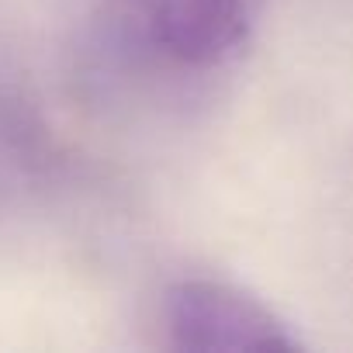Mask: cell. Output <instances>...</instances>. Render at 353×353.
I'll return each mask as SVG.
<instances>
[{
	"label": "cell",
	"instance_id": "cell-1",
	"mask_svg": "<svg viewBox=\"0 0 353 353\" xmlns=\"http://www.w3.org/2000/svg\"><path fill=\"white\" fill-rule=\"evenodd\" d=\"M267 0H97L104 35L142 66L208 73L253 35Z\"/></svg>",
	"mask_w": 353,
	"mask_h": 353
},
{
	"label": "cell",
	"instance_id": "cell-2",
	"mask_svg": "<svg viewBox=\"0 0 353 353\" xmlns=\"http://www.w3.org/2000/svg\"><path fill=\"white\" fill-rule=\"evenodd\" d=\"M176 350H294L298 339L250 294L222 281H181L163 298Z\"/></svg>",
	"mask_w": 353,
	"mask_h": 353
}]
</instances>
